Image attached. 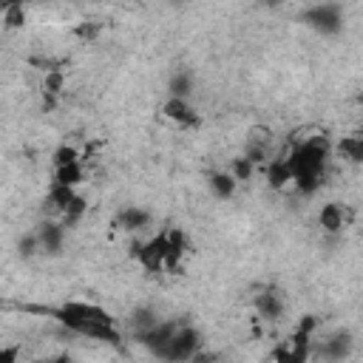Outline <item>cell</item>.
I'll list each match as a JSON object with an SVG mask.
<instances>
[{
    "instance_id": "cell-1",
    "label": "cell",
    "mask_w": 363,
    "mask_h": 363,
    "mask_svg": "<svg viewBox=\"0 0 363 363\" xmlns=\"http://www.w3.org/2000/svg\"><path fill=\"white\" fill-rule=\"evenodd\" d=\"M54 318L68 332L91 337V340H99V343H116L122 337L113 315L105 306L94 303V301H62L54 309Z\"/></svg>"
},
{
    "instance_id": "cell-2",
    "label": "cell",
    "mask_w": 363,
    "mask_h": 363,
    "mask_svg": "<svg viewBox=\"0 0 363 363\" xmlns=\"http://www.w3.org/2000/svg\"><path fill=\"white\" fill-rule=\"evenodd\" d=\"M332 145L326 136H309L303 142H298L286 156V167L292 173V184L298 187V193L312 196L318 193V187L323 184V173H326V162H329Z\"/></svg>"
},
{
    "instance_id": "cell-3",
    "label": "cell",
    "mask_w": 363,
    "mask_h": 363,
    "mask_svg": "<svg viewBox=\"0 0 363 363\" xmlns=\"http://www.w3.org/2000/svg\"><path fill=\"white\" fill-rule=\"evenodd\" d=\"M201 352V332L190 323L176 320V326L170 329V335L150 352L153 357L164 360V363H190L196 354Z\"/></svg>"
},
{
    "instance_id": "cell-4",
    "label": "cell",
    "mask_w": 363,
    "mask_h": 363,
    "mask_svg": "<svg viewBox=\"0 0 363 363\" xmlns=\"http://www.w3.org/2000/svg\"><path fill=\"white\" fill-rule=\"evenodd\" d=\"M301 23H306L318 34H340L343 31V9L337 3H315L301 11Z\"/></svg>"
},
{
    "instance_id": "cell-5",
    "label": "cell",
    "mask_w": 363,
    "mask_h": 363,
    "mask_svg": "<svg viewBox=\"0 0 363 363\" xmlns=\"http://www.w3.org/2000/svg\"><path fill=\"white\" fill-rule=\"evenodd\" d=\"M133 258H136V264H139L145 272H150V275L164 272V267H167V235H164V230H162L159 235H153V238L136 244V247H133Z\"/></svg>"
},
{
    "instance_id": "cell-6",
    "label": "cell",
    "mask_w": 363,
    "mask_h": 363,
    "mask_svg": "<svg viewBox=\"0 0 363 363\" xmlns=\"http://www.w3.org/2000/svg\"><path fill=\"white\" fill-rule=\"evenodd\" d=\"M352 349H354V337H352V332H346V329H340V332L323 337L320 343H312V354H318V357H323V360H329V363H343V360L352 354Z\"/></svg>"
},
{
    "instance_id": "cell-7",
    "label": "cell",
    "mask_w": 363,
    "mask_h": 363,
    "mask_svg": "<svg viewBox=\"0 0 363 363\" xmlns=\"http://www.w3.org/2000/svg\"><path fill=\"white\" fill-rule=\"evenodd\" d=\"M34 238H37V252L40 255L57 258V255H62V247H65V227L60 221H43L34 230Z\"/></svg>"
},
{
    "instance_id": "cell-8",
    "label": "cell",
    "mask_w": 363,
    "mask_h": 363,
    "mask_svg": "<svg viewBox=\"0 0 363 363\" xmlns=\"http://www.w3.org/2000/svg\"><path fill=\"white\" fill-rule=\"evenodd\" d=\"M349 221H352V210L346 204H340V201H326L318 210V224L329 235H340L349 227Z\"/></svg>"
},
{
    "instance_id": "cell-9",
    "label": "cell",
    "mask_w": 363,
    "mask_h": 363,
    "mask_svg": "<svg viewBox=\"0 0 363 363\" xmlns=\"http://www.w3.org/2000/svg\"><path fill=\"white\" fill-rule=\"evenodd\" d=\"M162 113H164V119H170V122L179 125V128H196V125H199V113H196V108L190 105V99L167 96L164 105H162Z\"/></svg>"
},
{
    "instance_id": "cell-10",
    "label": "cell",
    "mask_w": 363,
    "mask_h": 363,
    "mask_svg": "<svg viewBox=\"0 0 363 363\" xmlns=\"http://www.w3.org/2000/svg\"><path fill=\"white\" fill-rule=\"evenodd\" d=\"M164 235H167V267H164V272H176L182 267L184 255L190 252V238L182 227H170V230H164Z\"/></svg>"
},
{
    "instance_id": "cell-11",
    "label": "cell",
    "mask_w": 363,
    "mask_h": 363,
    "mask_svg": "<svg viewBox=\"0 0 363 363\" xmlns=\"http://www.w3.org/2000/svg\"><path fill=\"white\" fill-rule=\"evenodd\" d=\"M116 224L125 233H142V230H147L153 224V216H150V210H145L139 204H125L116 213Z\"/></svg>"
},
{
    "instance_id": "cell-12",
    "label": "cell",
    "mask_w": 363,
    "mask_h": 363,
    "mask_svg": "<svg viewBox=\"0 0 363 363\" xmlns=\"http://www.w3.org/2000/svg\"><path fill=\"white\" fill-rule=\"evenodd\" d=\"M252 303H255V312L264 318V320H281L284 318V309H286V303H284V295L278 292V289H264V292H258L255 298H252Z\"/></svg>"
},
{
    "instance_id": "cell-13",
    "label": "cell",
    "mask_w": 363,
    "mask_h": 363,
    "mask_svg": "<svg viewBox=\"0 0 363 363\" xmlns=\"http://www.w3.org/2000/svg\"><path fill=\"white\" fill-rule=\"evenodd\" d=\"M312 357V346L306 343H295L292 337H286L281 346H275L272 352V360L275 363H309Z\"/></svg>"
},
{
    "instance_id": "cell-14",
    "label": "cell",
    "mask_w": 363,
    "mask_h": 363,
    "mask_svg": "<svg viewBox=\"0 0 363 363\" xmlns=\"http://www.w3.org/2000/svg\"><path fill=\"white\" fill-rule=\"evenodd\" d=\"M159 320H162V318H159V312H156L153 306H136V309L130 312V318H128V323H130V335L139 340V337L147 335Z\"/></svg>"
},
{
    "instance_id": "cell-15",
    "label": "cell",
    "mask_w": 363,
    "mask_h": 363,
    "mask_svg": "<svg viewBox=\"0 0 363 363\" xmlns=\"http://www.w3.org/2000/svg\"><path fill=\"white\" fill-rule=\"evenodd\" d=\"M77 199V190L74 187H62V184H51V190H48V196H45V210L48 213H54V216H60L62 218V213L68 210V204Z\"/></svg>"
},
{
    "instance_id": "cell-16",
    "label": "cell",
    "mask_w": 363,
    "mask_h": 363,
    "mask_svg": "<svg viewBox=\"0 0 363 363\" xmlns=\"http://www.w3.org/2000/svg\"><path fill=\"white\" fill-rule=\"evenodd\" d=\"M207 187H210V193H213L216 199L227 201V199H233V196H235L238 182L230 176V170H216V173H210V176H207Z\"/></svg>"
},
{
    "instance_id": "cell-17",
    "label": "cell",
    "mask_w": 363,
    "mask_h": 363,
    "mask_svg": "<svg viewBox=\"0 0 363 363\" xmlns=\"http://www.w3.org/2000/svg\"><path fill=\"white\" fill-rule=\"evenodd\" d=\"M85 179V170H82V162H71V164H62V167H54V184H62V187H74Z\"/></svg>"
},
{
    "instance_id": "cell-18",
    "label": "cell",
    "mask_w": 363,
    "mask_h": 363,
    "mask_svg": "<svg viewBox=\"0 0 363 363\" xmlns=\"http://www.w3.org/2000/svg\"><path fill=\"white\" fill-rule=\"evenodd\" d=\"M335 150H337L340 159H346L349 164H360V162H363V139H360V136H340V142H337Z\"/></svg>"
},
{
    "instance_id": "cell-19",
    "label": "cell",
    "mask_w": 363,
    "mask_h": 363,
    "mask_svg": "<svg viewBox=\"0 0 363 363\" xmlns=\"http://www.w3.org/2000/svg\"><path fill=\"white\" fill-rule=\"evenodd\" d=\"M190 94H193V74L190 71H176L167 82V96L190 99Z\"/></svg>"
},
{
    "instance_id": "cell-20",
    "label": "cell",
    "mask_w": 363,
    "mask_h": 363,
    "mask_svg": "<svg viewBox=\"0 0 363 363\" xmlns=\"http://www.w3.org/2000/svg\"><path fill=\"white\" fill-rule=\"evenodd\" d=\"M267 179H269V184H272V187H284V184H289V182H292V173H289V167H286L284 156L269 162V167H267Z\"/></svg>"
},
{
    "instance_id": "cell-21",
    "label": "cell",
    "mask_w": 363,
    "mask_h": 363,
    "mask_svg": "<svg viewBox=\"0 0 363 363\" xmlns=\"http://www.w3.org/2000/svg\"><path fill=\"white\" fill-rule=\"evenodd\" d=\"M0 11H3V26L6 28H23L26 26V9L20 3H9Z\"/></svg>"
},
{
    "instance_id": "cell-22",
    "label": "cell",
    "mask_w": 363,
    "mask_h": 363,
    "mask_svg": "<svg viewBox=\"0 0 363 363\" xmlns=\"http://www.w3.org/2000/svg\"><path fill=\"white\" fill-rule=\"evenodd\" d=\"M82 216H85V199L77 193V199H74V201L68 204V210L62 213V221H60V224H62V227H74Z\"/></svg>"
},
{
    "instance_id": "cell-23",
    "label": "cell",
    "mask_w": 363,
    "mask_h": 363,
    "mask_svg": "<svg viewBox=\"0 0 363 363\" xmlns=\"http://www.w3.org/2000/svg\"><path fill=\"white\" fill-rule=\"evenodd\" d=\"M71 162H79L77 147H71V145H60V147L54 150V167H62V164H71Z\"/></svg>"
},
{
    "instance_id": "cell-24",
    "label": "cell",
    "mask_w": 363,
    "mask_h": 363,
    "mask_svg": "<svg viewBox=\"0 0 363 363\" xmlns=\"http://www.w3.org/2000/svg\"><path fill=\"white\" fill-rule=\"evenodd\" d=\"M230 176H233L235 182H244V179H250V176H252V162H250V159H244V156H238V159H233V167H230Z\"/></svg>"
},
{
    "instance_id": "cell-25",
    "label": "cell",
    "mask_w": 363,
    "mask_h": 363,
    "mask_svg": "<svg viewBox=\"0 0 363 363\" xmlns=\"http://www.w3.org/2000/svg\"><path fill=\"white\" fill-rule=\"evenodd\" d=\"M20 352H23V346H20V343L0 346V363H20Z\"/></svg>"
},
{
    "instance_id": "cell-26",
    "label": "cell",
    "mask_w": 363,
    "mask_h": 363,
    "mask_svg": "<svg viewBox=\"0 0 363 363\" xmlns=\"http://www.w3.org/2000/svg\"><path fill=\"white\" fill-rule=\"evenodd\" d=\"M20 255H26V258L40 255V252H37V238H34V233H28L26 238H20Z\"/></svg>"
},
{
    "instance_id": "cell-27",
    "label": "cell",
    "mask_w": 363,
    "mask_h": 363,
    "mask_svg": "<svg viewBox=\"0 0 363 363\" xmlns=\"http://www.w3.org/2000/svg\"><path fill=\"white\" fill-rule=\"evenodd\" d=\"M60 85H62V77H60V74H51V77L45 79V91H48V94H57Z\"/></svg>"
},
{
    "instance_id": "cell-28",
    "label": "cell",
    "mask_w": 363,
    "mask_h": 363,
    "mask_svg": "<svg viewBox=\"0 0 363 363\" xmlns=\"http://www.w3.org/2000/svg\"><path fill=\"white\" fill-rule=\"evenodd\" d=\"M43 363H71V357H68V354H60V357H54V360H43Z\"/></svg>"
}]
</instances>
